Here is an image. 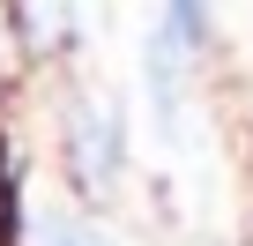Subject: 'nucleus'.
<instances>
[{
  "instance_id": "f257e3e1",
  "label": "nucleus",
  "mask_w": 253,
  "mask_h": 246,
  "mask_svg": "<svg viewBox=\"0 0 253 246\" xmlns=\"http://www.w3.org/2000/svg\"><path fill=\"white\" fill-rule=\"evenodd\" d=\"M38 246H104V231H97V224H82V216H45Z\"/></svg>"
}]
</instances>
